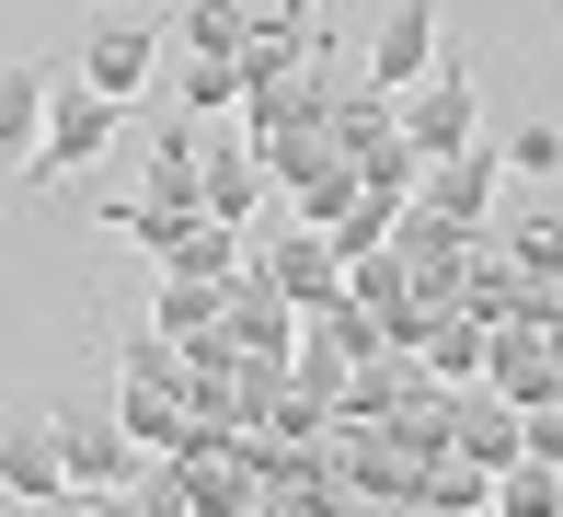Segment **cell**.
<instances>
[{
  "label": "cell",
  "mask_w": 563,
  "mask_h": 517,
  "mask_svg": "<svg viewBox=\"0 0 563 517\" xmlns=\"http://www.w3.org/2000/svg\"><path fill=\"white\" fill-rule=\"evenodd\" d=\"M391 139L415 150V162H449V150H483V81L438 46V69H426L415 92H391Z\"/></svg>",
  "instance_id": "6da1fadb"
},
{
  "label": "cell",
  "mask_w": 563,
  "mask_h": 517,
  "mask_svg": "<svg viewBox=\"0 0 563 517\" xmlns=\"http://www.w3.org/2000/svg\"><path fill=\"white\" fill-rule=\"evenodd\" d=\"M115 139V103L81 92V69H46V127H35V162H23V185H69V173H92Z\"/></svg>",
  "instance_id": "7a4b0ae2"
},
{
  "label": "cell",
  "mask_w": 563,
  "mask_h": 517,
  "mask_svg": "<svg viewBox=\"0 0 563 517\" xmlns=\"http://www.w3.org/2000/svg\"><path fill=\"white\" fill-rule=\"evenodd\" d=\"M162 58H173V46L150 35L139 12H104V23H92V46H81V92H92V103H115V116H126V103H139L150 81H162Z\"/></svg>",
  "instance_id": "3957f363"
},
{
  "label": "cell",
  "mask_w": 563,
  "mask_h": 517,
  "mask_svg": "<svg viewBox=\"0 0 563 517\" xmlns=\"http://www.w3.org/2000/svg\"><path fill=\"white\" fill-rule=\"evenodd\" d=\"M219 345L253 356V369H288V345H299V310L253 276V253H242V276H219Z\"/></svg>",
  "instance_id": "277c9868"
},
{
  "label": "cell",
  "mask_w": 563,
  "mask_h": 517,
  "mask_svg": "<svg viewBox=\"0 0 563 517\" xmlns=\"http://www.w3.org/2000/svg\"><path fill=\"white\" fill-rule=\"evenodd\" d=\"M0 506H35V517L81 506L69 472H58V414H12V426H0Z\"/></svg>",
  "instance_id": "5b68a950"
},
{
  "label": "cell",
  "mask_w": 563,
  "mask_h": 517,
  "mask_svg": "<svg viewBox=\"0 0 563 517\" xmlns=\"http://www.w3.org/2000/svg\"><path fill=\"white\" fill-rule=\"evenodd\" d=\"M253 276H265V288L299 310V322L345 299V253L322 242V230H276V242H253Z\"/></svg>",
  "instance_id": "8992f818"
},
{
  "label": "cell",
  "mask_w": 563,
  "mask_h": 517,
  "mask_svg": "<svg viewBox=\"0 0 563 517\" xmlns=\"http://www.w3.org/2000/svg\"><path fill=\"white\" fill-rule=\"evenodd\" d=\"M495 185H506L495 150H449V162L415 173V196H402V207H426V219H449V230H495Z\"/></svg>",
  "instance_id": "52a82bcc"
},
{
  "label": "cell",
  "mask_w": 563,
  "mask_h": 517,
  "mask_svg": "<svg viewBox=\"0 0 563 517\" xmlns=\"http://www.w3.org/2000/svg\"><path fill=\"white\" fill-rule=\"evenodd\" d=\"M426 69H438V0H391L379 35H368V92L391 103V92H415Z\"/></svg>",
  "instance_id": "ba28073f"
},
{
  "label": "cell",
  "mask_w": 563,
  "mask_h": 517,
  "mask_svg": "<svg viewBox=\"0 0 563 517\" xmlns=\"http://www.w3.org/2000/svg\"><path fill=\"white\" fill-rule=\"evenodd\" d=\"M162 483L185 495V517H253V506H265L230 437H219V449H185V460H162Z\"/></svg>",
  "instance_id": "9c48e42d"
},
{
  "label": "cell",
  "mask_w": 563,
  "mask_h": 517,
  "mask_svg": "<svg viewBox=\"0 0 563 517\" xmlns=\"http://www.w3.org/2000/svg\"><path fill=\"white\" fill-rule=\"evenodd\" d=\"M58 472H69V495H81V506H104V495H126V483H139V449H126L115 426L58 414Z\"/></svg>",
  "instance_id": "30bf717a"
},
{
  "label": "cell",
  "mask_w": 563,
  "mask_h": 517,
  "mask_svg": "<svg viewBox=\"0 0 563 517\" xmlns=\"http://www.w3.org/2000/svg\"><path fill=\"white\" fill-rule=\"evenodd\" d=\"M253 207H265L253 150H208V139H196V219H219V230H242V242H253Z\"/></svg>",
  "instance_id": "8fae6325"
},
{
  "label": "cell",
  "mask_w": 563,
  "mask_h": 517,
  "mask_svg": "<svg viewBox=\"0 0 563 517\" xmlns=\"http://www.w3.org/2000/svg\"><path fill=\"white\" fill-rule=\"evenodd\" d=\"M518 310H529V276L506 265V242L483 230V242H472V276H460V322L495 333V322H518Z\"/></svg>",
  "instance_id": "7c38bea8"
},
{
  "label": "cell",
  "mask_w": 563,
  "mask_h": 517,
  "mask_svg": "<svg viewBox=\"0 0 563 517\" xmlns=\"http://www.w3.org/2000/svg\"><path fill=\"white\" fill-rule=\"evenodd\" d=\"M35 127H46V58H0V162H35Z\"/></svg>",
  "instance_id": "4fadbf2b"
},
{
  "label": "cell",
  "mask_w": 563,
  "mask_h": 517,
  "mask_svg": "<svg viewBox=\"0 0 563 517\" xmlns=\"http://www.w3.org/2000/svg\"><path fill=\"white\" fill-rule=\"evenodd\" d=\"M449 460H472V472H506V460H518V414H506L495 392H460V414H449Z\"/></svg>",
  "instance_id": "5bb4252c"
},
{
  "label": "cell",
  "mask_w": 563,
  "mask_h": 517,
  "mask_svg": "<svg viewBox=\"0 0 563 517\" xmlns=\"http://www.w3.org/2000/svg\"><path fill=\"white\" fill-rule=\"evenodd\" d=\"M242 230H219V219H185V230H173V242H162V276H208V288H219V276H242Z\"/></svg>",
  "instance_id": "9a60e30c"
},
{
  "label": "cell",
  "mask_w": 563,
  "mask_h": 517,
  "mask_svg": "<svg viewBox=\"0 0 563 517\" xmlns=\"http://www.w3.org/2000/svg\"><path fill=\"white\" fill-rule=\"evenodd\" d=\"M115 437L139 460H173V449H185V403H173V392H115Z\"/></svg>",
  "instance_id": "2e32d148"
},
{
  "label": "cell",
  "mask_w": 563,
  "mask_h": 517,
  "mask_svg": "<svg viewBox=\"0 0 563 517\" xmlns=\"http://www.w3.org/2000/svg\"><path fill=\"white\" fill-rule=\"evenodd\" d=\"M150 333H162V345H196V333H219V288H208V276H162V299H150Z\"/></svg>",
  "instance_id": "e0dca14e"
},
{
  "label": "cell",
  "mask_w": 563,
  "mask_h": 517,
  "mask_svg": "<svg viewBox=\"0 0 563 517\" xmlns=\"http://www.w3.org/2000/svg\"><path fill=\"white\" fill-rule=\"evenodd\" d=\"M139 207H185L196 219V127H162V150L139 173Z\"/></svg>",
  "instance_id": "ac0fdd59"
},
{
  "label": "cell",
  "mask_w": 563,
  "mask_h": 517,
  "mask_svg": "<svg viewBox=\"0 0 563 517\" xmlns=\"http://www.w3.org/2000/svg\"><path fill=\"white\" fill-rule=\"evenodd\" d=\"M415 369L438 380V392H472V380H483V322H460V310H449V322L415 345Z\"/></svg>",
  "instance_id": "d6986e66"
},
{
  "label": "cell",
  "mask_w": 563,
  "mask_h": 517,
  "mask_svg": "<svg viewBox=\"0 0 563 517\" xmlns=\"http://www.w3.org/2000/svg\"><path fill=\"white\" fill-rule=\"evenodd\" d=\"M402 299H415V288H402V253H391V242H379V253H345V310H368V322H391Z\"/></svg>",
  "instance_id": "ffe728a7"
},
{
  "label": "cell",
  "mask_w": 563,
  "mask_h": 517,
  "mask_svg": "<svg viewBox=\"0 0 563 517\" xmlns=\"http://www.w3.org/2000/svg\"><path fill=\"white\" fill-rule=\"evenodd\" d=\"M495 242H506V265H518L529 288H563V219H552V207L518 219V230H495Z\"/></svg>",
  "instance_id": "44dd1931"
},
{
  "label": "cell",
  "mask_w": 563,
  "mask_h": 517,
  "mask_svg": "<svg viewBox=\"0 0 563 517\" xmlns=\"http://www.w3.org/2000/svg\"><path fill=\"white\" fill-rule=\"evenodd\" d=\"M230 103H242L230 58H185V81H173V127H196V116H230Z\"/></svg>",
  "instance_id": "7402d4cb"
},
{
  "label": "cell",
  "mask_w": 563,
  "mask_h": 517,
  "mask_svg": "<svg viewBox=\"0 0 563 517\" xmlns=\"http://www.w3.org/2000/svg\"><path fill=\"white\" fill-rule=\"evenodd\" d=\"M115 369H126V392H173L185 403V345H162V333H126Z\"/></svg>",
  "instance_id": "603a6c76"
},
{
  "label": "cell",
  "mask_w": 563,
  "mask_h": 517,
  "mask_svg": "<svg viewBox=\"0 0 563 517\" xmlns=\"http://www.w3.org/2000/svg\"><path fill=\"white\" fill-rule=\"evenodd\" d=\"M242 35H253L242 0H185V58H230Z\"/></svg>",
  "instance_id": "cb8c5ba5"
},
{
  "label": "cell",
  "mask_w": 563,
  "mask_h": 517,
  "mask_svg": "<svg viewBox=\"0 0 563 517\" xmlns=\"http://www.w3.org/2000/svg\"><path fill=\"white\" fill-rule=\"evenodd\" d=\"M288 207H299V230H334L345 207H356V162H322L311 185H288Z\"/></svg>",
  "instance_id": "d4e9b609"
},
{
  "label": "cell",
  "mask_w": 563,
  "mask_h": 517,
  "mask_svg": "<svg viewBox=\"0 0 563 517\" xmlns=\"http://www.w3.org/2000/svg\"><path fill=\"white\" fill-rule=\"evenodd\" d=\"M495 517H563V495H552L541 460H506V472H495Z\"/></svg>",
  "instance_id": "484cf974"
},
{
  "label": "cell",
  "mask_w": 563,
  "mask_h": 517,
  "mask_svg": "<svg viewBox=\"0 0 563 517\" xmlns=\"http://www.w3.org/2000/svg\"><path fill=\"white\" fill-rule=\"evenodd\" d=\"M415 173H426V162H415V150H402V139L356 150V196H391V207H402V196H415Z\"/></svg>",
  "instance_id": "4316f807"
},
{
  "label": "cell",
  "mask_w": 563,
  "mask_h": 517,
  "mask_svg": "<svg viewBox=\"0 0 563 517\" xmlns=\"http://www.w3.org/2000/svg\"><path fill=\"white\" fill-rule=\"evenodd\" d=\"M495 162H506V173H541V185H552V173H563V127H552V116L506 127V150H495Z\"/></svg>",
  "instance_id": "83f0119b"
},
{
  "label": "cell",
  "mask_w": 563,
  "mask_h": 517,
  "mask_svg": "<svg viewBox=\"0 0 563 517\" xmlns=\"http://www.w3.org/2000/svg\"><path fill=\"white\" fill-rule=\"evenodd\" d=\"M92 517H185V495H173V483L150 472V483H126V495H104Z\"/></svg>",
  "instance_id": "f1b7e54d"
},
{
  "label": "cell",
  "mask_w": 563,
  "mask_h": 517,
  "mask_svg": "<svg viewBox=\"0 0 563 517\" xmlns=\"http://www.w3.org/2000/svg\"><path fill=\"white\" fill-rule=\"evenodd\" d=\"M276 23H311V0H276Z\"/></svg>",
  "instance_id": "f546056e"
},
{
  "label": "cell",
  "mask_w": 563,
  "mask_h": 517,
  "mask_svg": "<svg viewBox=\"0 0 563 517\" xmlns=\"http://www.w3.org/2000/svg\"><path fill=\"white\" fill-rule=\"evenodd\" d=\"M552 495H563V460H552Z\"/></svg>",
  "instance_id": "4dcf8cb0"
},
{
  "label": "cell",
  "mask_w": 563,
  "mask_h": 517,
  "mask_svg": "<svg viewBox=\"0 0 563 517\" xmlns=\"http://www.w3.org/2000/svg\"><path fill=\"white\" fill-rule=\"evenodd\" d=\"M552 414H563V380H552Z\"/></svg>",
  "instance_id": "1f68e13d"
},
{
  "label": "cell",
  "mask_w": 563,
  "mask_h": 517,
  "mask_svg": "<svg viewBox=\"0 0 563 517\" xmlns=\"http://www.w3.org/2000/svg\"><path fill=\"white\" fill-rule=\"evenodd\" d=\"M58 517H92V506H58Z\"/></svg>",
  "instance_id": "d6a6232c"
},
{
  "label": "cell",
  "mask_w": 563,
  "mask_h": 517,
  "mask_svg": "<svg viewBox=\"0 0 563 517\" xmlns=\"http://www.w3.org/2000/svg\"><path fill=\"white\" fill-rule=\"evenodd\" d=\"M115 12H126V0H115Z\"/></svg>",
  "instance_id": "836d02e7"
}]
</instances>
